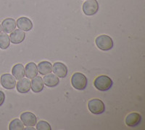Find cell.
I'll return each instance as SVG.
<instances>
[{"instance_id": "obj_8", "label": "cell", "mask_w": 145, "mask_h": 130, "mask_svg": "<svg viewBox=\"0 0 145 130\" xmlns=\"http://www.w3.org/2000/svg\"><path fill=\"white\" fill-rule=\"evenodd\" d=\"M52 71L58 78H65L68 75V68L62 62H56L53 65Z\"/></svg>"}, {"instance_id": "obj_19", "label": "cell", "mask_w": 145, "mask_h": 130, "mask_svg": "<svg viewBox=\"0 0 145 130\" xmlns=\"http://www.w3.org/2000/svg\"><path fill=\"white\" fill-rule=\"evenodd\" d=\"M10 37L7 34V33L0 34V48L5 50L10 46Z\"/></svg>"}, {"instance_id": "obj_16", "label": "cell", "mask_w": 145, "mask_h": 130, "mask_svg": "<svg viewBox=\"0 0 145 130\" xmlns=\"http://www.w3.org/2000/svg\"><path fill=\"white\" fill-rule=\"evenodd\" d=\"M44 84L48 87H50V88H53V87H55L59 84V78L57 76H56L54 74H50L49 75H46V76L44 77Z\"/></svg>"}, {"instance_id": "obj_11", "label": "cell", "mask_w": 145, "mask_h": 130, "mask_svg": "<svg viewBox=\"0 0 145 130\" xmlns=\"http://www.w3.org/2000/svg\"><path fill=\"white\" fill-rule=\"evenodd\" d=\"M25 34L23 30L15 29L11 32L10 35V42L13 44H20L25 40Z\"/></svg>"}, {"instance_id": "obj_22", "label": "cell", "mask_w": 145, "mask_h": 130, "mask_svg": "<svg viewBox=\"0 0 145 130\" xmlns=\"http://www.w3.org/2000/svg\"><path fill=\"white\" fill-rule=\"evenodd\" d=\"M5 100V94L3 92L0 91V106H2Z\"/></svg>"}, {"instance_id": "obj_4", "label": "cell", "mask_w": 145, "mask_h": 130, "mask_svg": "<svg viewBox=\"0 0 145 130\" xmlns=\"http://www.w3.org/2000/svg\"><path fill=\"white\" fill-rule=\"evenodd\" d=\"M88 107L89 111L93 114L99 115L103 113L105 110V106L102 100L99 99H93L88 102Z\"/></svg>"}, {"instance_id": "obj_15", "label": "cell", "mask_w": 145, "mask_h": 130, "mask_svg": "<svg viewBox=\"0 0 145 130\" xmlns=\"http://www.w3.org/2000/svg\"><path fill=\"white\" fill-rule=\"evenodd\" d=\"M31 88L34 93H39L44 89V81L41 77L36 76L31 81Z\"/></svg>"}, {"instance_id": "obj_10", "label": "cell", "mask_w": 145, "mask_h": 130, "mask_svg": "<svg viewBox=\"0 0 145 130\" xmlns=\"http://www.w3.org/2000/svg\"><path fill=\"white\" fill-rule=\"evenodd\" d=\"M142 121V115L137 113H131L125 118V123L127 126L134 127L138 126Z\"/></svg>"}, {"instance_id": "obj_18", "label": "cell", "mask_w": 145, "mask_h": 130, "mask_svg": "<svg viewBox=\"0 0 145 130\" xmlns=\"http://www.w3.org/2000/svg\"><path fill=\"white\" fill-rule=\"evenodd\" d=\"M37 69L41 75H46L52 71V64L50 62L44 61L39 64L37 66Z\"/></svg>"}, {"instance_id": "obj_6", "label": "cell", "mask_w": 145, "mask_h": 130, "mask_svg": "<svg viewBox=\"0 0 145 130\" xmlns=\"http://www.w3.org/2000/svg\"><path fill=\"white\" fill-rule=\"evenodd\" d=\"M20 119L23 124L26 127H34L36 124V116L31 112H25L20 115Z\"/></svg>"}, {"instance_id": "obj_13", "label": "cell", "mask_w": 145, "mask_h": 130, "mask_svg": "<svg viewBox=\"0 0 145 130\" xmlns=\"http://www.w3.org/2000/svg\"><path fill=\"white\" fill-rule=\"evenodd\" d=\"M16 22L13 19H6L2 23V30L5 33H11L15 29Z\"/></svg>"}, {"instance_id": "obj_3", "label": "cell", "mask_w": 145, "mask_h": 130, "mask_svg": "<svg viewBox=\"0 0 145 130\" xmlns=\"http://www.w3.org/2000/svg\"><path fill=\"white\" fill-rule=\"evenodd\" d=\"M95 42L97 46L100 50H105V51L110 50L113 47V41L112 38L105 34L99 35V37L96 38Z\"/></svg>"}, {"instance_id": "obj_7", "label": "cell", "mask_w": 145, "mask_h": 130, "mask_svg": "<svg viewBox=\"0 0 145 130\" xmlns=\"http://www.w3.org/2000/svg\"><path fill=\"white\" fill-rule=\"evenodd\" d=\"M1 84L6 89H13L16 85V81L10 74H4L1 76Z\"/></svg>"}, {"instance_id": "obj_5", "label": "cell", "mask_w": 145, "mask_h": 130, "mask_svg": "<svg viewBox=\"0 0 145 130\" xmlns=\"http://www.w3.org/2000/svg\"><path fill=\"white\" fill-rule=\"evenodd\" d=\"M99 10V4L97 0H87L83 5V12L88 16L96 14Z\"/></svg>"}, {"instance_id": "obj_21", "label": "cell", "mask_w": 145, "mask_h": 130, "mask_svg": "<svg viewBox=\"0 0 145 130\" xmlns=\"http://www.w3.org/2000/svg\"><path fill=\"white\" fill-rule=\"evenodd\" d=\"M36 129L38 130H51V126L48 122L45 121H40L36 123Z\"/></svg>"}, {"instance_id": "obj_23", "label": "cell", "mask_w": 145, "mask_h": 130, "mask_svg": "<svg viewBox=\"0 0 145 130\" xmlns=\"http://www.w3.org/2000/svg\"><path fill=\"white\" fill-rule=\"evenodd\" d=\"M1 32H2V26L0 24V34H1Z\"/></svg>"}, {"instance_id": "obj_1", "label": "cell", "mask_w": 145, "mask_h": 130, "mask_svg": "<svg viewBox=\"0 0 145 130\" xmlns=\"http://www.w3.org/2000/svg\"><path fill=\"white\" fill-rule=\"evenodd\" d=\"M94 86L98 90L105 92L110 89L112 86V80L107 75H100L94 80Z\"/></svg>"}, {"instance_id": "obj_9", "label": "cell", "mask_w": 145, "mask_h": 130, "mask_svg": "<svg viewBox=\"0 0 145 130\" xmlns=\"http://www.w3.org/2000/svg\"><path fill=\"white\" fill-rule=\"evenodd\" d=\"M16 25L18 26V27L20 29V30H23V32H28V31L31 30L32 28H33L32 21L26 17L19 18L17 21Z\"/></svg>"}, {"instance_id": "obj_17", "label": "cell", "mask_w": 145, "mask_h": 130, "mask_svg": "<svg viewBox=\"0 0 145 130\" xmlns=\"http://www.w3.org/2000/svg\"><path fill=\"white\" fill-rule=\"evenodd\" d=\"M12 73L17 80H20L25 76V67L22 64H17L12 69Z\"/></svg>"}, {"instance_id": "obj_2", "label": "cell", "mask_w": 145, "mask_h": 130, "mask_svg": "<svg viewBox=\"0 0 145 130\" xmlns=\"http://www.w3.org/2000/svg\"><path fill=\"white\" fill-rule=\"evenodd\" d=\"M87 78L81 72H76L72 75L71 84L77 90H84L87 86Z\"/></svg>"}, {"instance_id": "obj_20", "label": "cell", "mask_w": 145, "mask_h": 130, "mask_svg": "<svg viewBox=\"0 0 145 130\" xmlns=\"http://www.w3.org/2000/svg\"><path fill=\"white\" fill-rule=\"evenodd\" d=\"M10 130H23L24 129V124L20 119H15L12 121L9 126Z\"/></svg>"}, {"instance_id": "obj_14", "label": "cell", "mask_w": 145, "mask_h": 130, "mask_svg": "<svg viewBox=\"0 0 145 130\" xmlns=\"http://www.w3.org/2000/svg\"><path fill=\"white\" fill-rule=\"evenodd\" d=\"M38 75L37 66L33 62H29L27 64L25 68V75L28 79H33Z\"/></svg>"}, {"instance_id": "obj_12", "label": "cell", "mask_w": 145, "mask_h": 130, "mask_svg": "<svg viewBox=\"0 0 145 130\" xmlns=\"http://www.w3.org/2000/svg\"><path fill=\"white\" fill-rule=\"evenodd\" d=\"M31 84L28 78H22L17 84V91L19 93L25 94L31 90Z\"/></svg>"}]
</instances>
